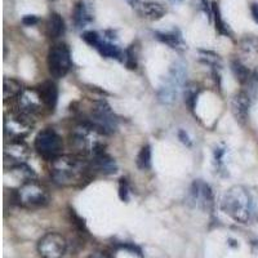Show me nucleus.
Listing matches in <instances>:
<instances>
[{
    "instance_id": "nucleus-4",
    "label": "nucleus",
    "mask_w": 258,
    "mask_h": 258,
    "mask_svg": "<svg viewBox=\"0 0 258 258\" xmlns=\"http://www.w3.org/2000/svg\"><path fill=\"white\" fill-rule=\"evenodd\" d=\"M13 200L26 209L43 208L49 203V191L40 182L30 179L13 192Z\"/></svg>"
},
{
    "instance_id": "nucleus-7",
    "label": "nucleus",
    "mask_w": 258,
    "mask_h": 258,
    "mask_svg": "<svg viewBox=\"0 0 258 258\" xmlns=\"http://www.w3.org/2000/svg\"><path fill=\"white\" fill-rule=\"evenodd\" d=\"M48 69L53 78L61 79L71 69L70 50L64 44L53 45L48 52Z\"/></svg>"
},
{
    "instance_id": "nucleus-23",
    "label": "nucleus",
    "mask_w": 258,
    "mask_h": 258,
    "mask_svg": "<svg viewBox=\"0 0 258 258\" xmlns=\"http://www.w3.org/2000/svg\"><path fill=\"white\" fill-rule=\"evenodd\" d=\"M97 50L100 52V54L106 58H119L121 56V50L119 47L111 44V43H106V41H101L100 45L97 47Z\"/></svg>"
},
{
    "instance_id": "nucleus-21",
    "label": "nucleus",
    "mask_w": 258,
    "mask_h": 258,
    "mask_svg": "<svg viewBox=\"0 0 258 258\" xmlns=\"http://www.w3.org/2000/svg\"><path fill=\"white\" fill-rule=\"evenodd\" d=\"M156 38L160 41L165 43L167 45H169L170 48L177 50H182L185 48V43L181 39V36L176 35V34H164V32H155Z\"/></svg>"
},
{
    "instance_id": "nucleus-34",
    "label": "nucleus",
    "mask_w": 258,
    "mask_h": 258,
    "mask_svg": "<svg viewBox=\"0 0 258 258\" xmlns=\"http://www.w3.org/2000/svg\"><path fill=\"white\" fill-rule=\"evenodd\" d=\"M129 2H131V3H135V2H137V0H129Z\"/></svg>"
},
{
    "instance_id": "nucleus-33",
    "label": "nucleus",
    "mask_w": 258,
    "mask_h": 258,
    "mask_svg": "<svg viewBox=\"0 0 258 258\" xmlns=\"http://www.w3.org/2000/svg\"><path fill=\"white\" fill-rule=\"evenodd\" d=\"M89 258H110V257L103 252H97L94 253V254H92Z\"/></svg>"
},
{
    "instance_id": "nucleus-3",
    "label": "nucleus",
    "mask_w": 258,
    "mask_h": 258,
    "mask_svg": "<svg viewBox=\"0 0 258 258\" xmlns=\"http://www.w3.org/2000/svg\"><path fill=\"white\" fill-rule=\"evenodd\" d=\"M103 136L105 135L97 131L91 124L83 121L70 132L71 147L77 150L80 156L93 158L97 154L105 151L106 145L102 140Z\"/></svg>"
},
{
    "instance_id": "nucleus-27",
    "label": "nucleus",
    "mask_w": 258,
    "mask_h": 258,
    "mask_svg": "<svg viewBox=\"0 0 258 258\" xmlns=\"http://www.w3.org/2000/svg\"><path fill=\"white\" fill-rule=\"evenodd\" d=\"M212 11H213L214 15V21H216V29L220 34L222 35H229V31H227V27L225 26V22L222 21V17H221L220 8H218V4L216 2L212 3Z\"/></svg>"
},
{
    "instance_id": "nucleus-6",
    "label": "nucleus",
    "mask_w": 258,
    "mask_h": 258,
    "mask_svg": "<svg viewBox=\"0 0 258 258\" xmlns=\"http://www.w3.org/2000/svg\"><path fill=\"white\" fill-rule=\"evenodd\" d=\"M186 82V66L182 62H176L170 68L164 84L159 89V98L164 103H173L178 97Z\"/></svg>"
},
{
    "instance_id": "nucleus-10",
    "label": "nucleus",
    "mask_w": 258,
    "mask_h": 258,
    "mask_svg": "<svg viewBox=\"0 0 258 258\" xmlns=\"http://www.w3.org/2000/svg\"><path fill=\"white\" fill-rule=\"evenodd\" d=\"M4 128L7 135L12 140H22L25 136L29 135L32 128L31 116L20 111L11 114V116H6Z\"/></svg>"
},
{
    "instance_id": "nucleus-16",
    "label": "nucleus",
    "mask_w": 258,
    "mask_h": 258,
    "mask_svg": "<svg viewBox=\"0 0 258 258\" xmlns=\"http://www.w3.org/2000/svg\"><path fill=\"white\" fill-rule=\"evenodd\" d=\"M39 93H40L41 101L44 103L45 109L53 111L56 109L57 101H58V89L57 85L53 82H44L39 87Z\"/></svg>"
},
{
    "instance_id": "nucleus-19",
    "label": "nucleus",
    "mask_w": 258,
    "mask_h": 258,
    "mask_svg": "<svg viewBox=\"0 0 258 258\" xmlns=\"http://www.w3.org/2000/svg\"><path fill=\"white\" fill-rule=\"evenodd\" d=\"M232 71H234V75L240 84H246V83L249 82L250 78H252L253 74L250 73L249 68L244 64L241 61H234L232 62Z\"/></svg>"
},
{
    "instance_id": "nucleus-12",
    "label": "nucleus",
    "mask_w": 258,
    "mask_h": 258,
    "mask_svg": "<svg viewBox=\"0 0 258 258\" xmlns=\"http://www.w3.org/2000/svg\"><path fill=\"white\" fill-rule=\"evenodd\" d=\"M27 158H29V147L21 140H12L7 145L4 159H6V164H11V168L24 164Z\"/></svg>"
},
{
    "instance_id": "nucleus-17",
    "label": "nucleus",
    "mask_w": 258,
    "mask_h": 258,
    "mask_svg": "<svg viewBox=\"0 0 258 258\" xmlns=\"http://www.w3.org/2000/svg\"><path fill=\"white\" fill-rule=\"evenodd\" d=\"M22 93V85L20 82L11 78H6L3 82V98L4 101L17 98Z\"/></svg>"
},
{
    "instance_id": "nucleus-14",
    "label": "nucleus",
    "mask_w": 258,
    "mask_h": 258,
    "mask_svg": "<svg viewBox=\"0 0 258 258\" xmlns=\"http://www.w3.org/2000/svg\"><path fill=\"white\" fill-rule=\"evenodd\" d=\"M250 106V97L245 93V92H240V93L235 94L231 102L232 114H234L235 119L240 124H244L248 119V112H249Z\"/></svg>"
},
{
    "instance_id": "nucleus-13",
    "label": "nucleus",
    "mask_w": 258,
    "mask_h": 258,
    "mask_svg": "<svg viewBox=\"0 0 258 258\" xmlns=\"http://www.w3.org/2000/svg\"><path fill=\"white\" fill-rule=\"evenodd\" d=\"M191 200L199 208L207 209V211L212 208L213 207V194H212L209 185L200 179L194 182L192 187H191Z\"/></svg>"
},
{
    "instance_id": "nucleus-26",
    "label": "nucleus",
    "mask_w": 258,
    "mask_h": 258,
    "mask_svg": "<svg viewBox=\"0 0 258 258\" xmlns=\"http://www.w3.org/2000/svg\"><path fill=\"white\" fill-rule=\"evenodd\" d=\"M198 94H199V89L194 84L187 85L185 88V102L186 105L190 107V110L195 109V103L198 100Z\"/></svg>"
},
{
    "instance_id": "nucleus-29",
    "label": "nucleus",
    "mask_w": 258,
    "mask_h": 258,
    "mask_svg": "<svg viewBox=\"0 0 258 258\" xmlns=\"http://www.w3.org/2000/svg\"><path fill=\"white\" fill-rule=\"evenodd\" d=\"M119 198L123 202H128L129 199V186L125 178H120V182H119Z\"/></svg>"
},
{
    "instance_id": "nucleus-9",
    "label": "nucleus",
    "mask_w": 258,
    "mask_h": 258,
    "mask_svg": "<svg viewBox=\"0 0 258 258\" xmlns=\"http://www.w3.org/2000/svg\"><path fill=\"white\" fill-rule=\"evenodd\" d=\"M68 243L58 232H48L38 243V252L43 258H62Z\"/></svg>"
},
{
    "instance_id": "nucleus-28",
    "label": "nucleus",
    "mask_w": 258,
    "mask_h": 258,
    "mask_svg": "<svg viewBox=\"0 0 258 258\" xmlns=\"http://www.w3.org/2000/svg\"><path fill=\"white\" fill-rule=\"evenodd\" d=\"M83 40L87 43V44H89L91 47H94L97 49V47L100 45V43L102 40L100 39V35L97 34L96 31H85L83 32Z\"/></svg>"
},
{
    "instance_id": "nucleus-5",
    "label": "nucleus",
    "mask_w": 258,
    "mask_h": 258,
    "mask_svg": "<svg viewBox=\"0 0 258 258\" xmlns=\"http://www.w3.org/2000/svg\"><path fill=\"white\" fill-rule=\"evenodd\" d=\"M85 123L91 124L102 135H111L117 128L116 116L109 103L103 100L94 102L89 112L88 120H85Z\"/></svg>"
},
{
    "instance_id": "nucleus-30",
    "label": "nucleus",
    "mask_w": 258,
    "mask_h": 258,
    "mask_svg": "<svg viewBox=\"0 0 258 258\" xmlns=\"http://www.w3.org/2000/svg\"><path fill=\"white\" fill-rule=\"evenodd\" d=\"M39 22V18L36 17V16H25L24 18H22V24L25 25V26H34V25H36Z\"/></svg>"
},
{
    "instance_id": "nucleus-32",
    "label": "nucleus",
    "mask_w": 258,
    "mask_h": 258,
    "mask_svg": "<svg viewBox=\"0 0 258 258\" xmlns=\"http://www.w3.org/2000/svg\"><path fill=\"white\" fill-rule=\"evenodd\" d=\"M250 12H252V16H253V20L255 21L258 24V4H252L250 6Z\"/></svg>"
},
{
    "instance_id": "nucleus-20",
    "label": "nucleus",
    "mask_w": 258,
    "mask_h": 258,
    "mask_svg": "<svg viewBox=\"0 0 258 258\" xmlns=\"http://www.w3.org/2000/svg\"><path fill=\"white\" fill-rule=\"evenodd\" d=\"M73 18H74V22H75V25H77L78 27L85 26V25L92 21L91 15L88 13L87 8H85L84 3H78L77 6H75V8H74Z\"/></svg>"
},
{
    "instance_id": "nucleus-18",
    "label": "nucleus",
    "mask_w": 258,
    "mask_h": 258,
    "mask_svg": "<svg viewBox=\"0 0 258 258\" xmlns=\"http://www.w3.org/2000/svg\"><path fill=\"white\" fill-rule=\"evenodd\" d=\"M47 30H48V35L53 39L59 38V36L63 34L64 22L58 13H52V15H50L49 21H48Z\"/></svg>"
},
{
    "instance_id": "nucleus-1",
    "label": "nucleus",
    "mask_w": 258,
    "mask_h": 258,
    "mask_svg": "<svg viewBox=\"0 0 258 258\" xmlns=\"http://www.w3.org/2000/svg\"><path fill=\"white\" fill-rule=\"evenodd\" d=\"M91 170V164L80 155H58L50 161L53 182L64 187L82 185Z\"/></svg>"
},
{
    "instance_id": "nucleus-8",
    "label": "nucleus",
    "mask_w": 258,
    "mask_h": 258,
    "mask_svg": "<svg viewBox=\"0 0 258 258\" xmlns=\"http://www.w3.org/2000/svg\"><path fill=\"white\" fill-rule=\"evenodd\" d=\"M62 140L56 131L50 128H45L38 133L35 138V149L41 156L52 159L57 158L62 150Z\"/></svg>"
},
{
    "instance_id": "nucleus-25",
    "label": "nucleus",
    "mask_w": 258,
    "mask_h": 258,
    "mask_svg": "<svg viewBox=\"0 0 258 258\" xmlns=\"http://www.w3.org/2000/svg\"><path fill=\"white\" fill-rule=\"evenodd\" d=\"M144 11L145 15L149 18H151V20H159L165 13L164 8L158 3H146L144 6Z\"/></svg>"
},
{
    "instance_id": "nucleus-11",
    "label": "nucleus",
    "mask_w": 258,
    "mask_h": 258,
    "mask_svg": "<svg viewBox=\"0 0 258 258\" xmlns=\"http://www.w3.org/2000/svg\"><path fill=\"white\" fill-rule=\"evenodd\" d=\"M17 107L18 111L26 114L29 116L38 114L41 107H45L41 101L39 89L27 88L22 91V93L17 97Z\"/></svg>"
},
{
    "instance_id": "nucleus-24",
    "label": "nucleus",
    "mask_w": 258,
    "mask_h": 258,
    "mask_svg": "<svg viewBox=\"0 0 258 258\" xmlns=\"http://www.w3.org/2000/svg\"><path fill=\"white\" fill-rule=\"evenodd\" d=\"M11 172H12L18 179H24L25 182L30 181V179H34V177H35V173L32 172L31 168L27 167L25 163L24 164H18L12 167L11 168Z\"/></svg>"
},
{
    "instance_id": "nucleus-15",
    "label": "nucleus",
    "mask_w": 258,
    "mask_h": 258,
    "mask_svg": "<svg viewBox=\"0 0 258 258\" xmlns=\"http://www.w3.org/2000/svg\"><path fill=\"white\" fill-rule=\"evenodd\" d=\"M91 168L93 170L100 172V173L112 174L116 172L117 165L109 154L106 151H102V153L97 154L93 158H91Z\"/></svg>"
},
{
    "instance_id": "nucleus-22",
    "label": "nucleus",
    "mask_w": 258,
    "mask_h": 258,
    "mask_svg": "<svg viewBox=\"0 0 258 258\" xmlns=\"http://www.w3.org/2000/svg\"><path fill=\"white\" fill-rule=\"evenodd\" d=\"M136 164L141 170H147L151 167V147L149 145H145L140 153H138L137 159H136Z\"/></svg>"
},
{
    "instance_id": "nucleus-31",
    "label": "nucleus",
    "mask_w": 258,
    "mask_h": 258,
    "mask_svg": "<svg viewBox=\"0 0 258 258\" xmlns=\"http://www.w3.org/2000/svg\"><path fill=\"white\" fill-rule=\"evenodd\" d=\"M178 138H179V140H181L182 144L187 145V146H190V145H191L190 138H188L187 133H186L185 131H179V132H178Z\"/></svg>"
},
{
    "instance_id": "nucleus-2",
    "label": "nucleus",
    "mask_w": 258,
    "mask_h": 258,
    "mask_svg": "<svg viewBox=\"0 0 258 258\" xmlns=\"http://www.w3.org/2000/svg\"><path fill=\"white\" fill-rule=\"evenodd\" d=\"M222 208L236 222L246 223L254 213V202L250 192L243 186H234L225 192Z\"/></svg>"
}]
</instances>
